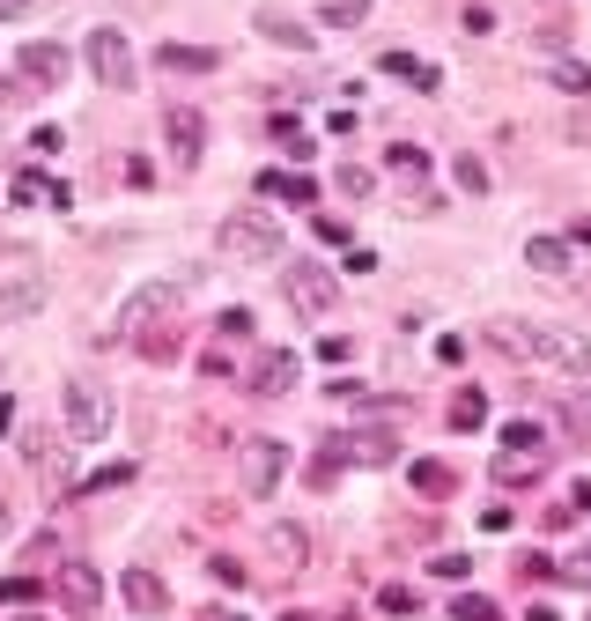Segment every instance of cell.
Here are the masks:
<instances>
[{"label":"cell","mask_w":591,"mask_h":621,"mask_svg":"<svg viewBox=\"0 0 591 621\" xmlns=\"http://www.w3.org/2000/svg\"><path fill=\"white\" fill-rule=\"evenodd\" d=\"M488 341L503 355H518V363H540L555 370V378H591V341H577V333L562 326H532V318H495Z\"/></svg>","instance_id":"obj_1"},{"label":"cell","mask_w":591,"mask_h":621,"mask_svg":"<svg viewBox=\"0 0 591 621\" xmlns=\"http://www.w3.org/2000/svg\"><path fill=\"white\" fill-rule=\"evenodd\" d=\"M178 304H185L178 281H141V289H133L126 304H119V318H111V341H141V333L156 326L163 311H178Z\"/></svg>","instance_id":"obj_2"},{"label":"cell","mask_w":591,"mask_h":621,"mask_svg":"<svg viewBox=\"0 0 591 621\" xmlns=\"http://www.w3.org/2000/svg\"><path fill=\"white\" fill-rule=\"evenodd\" d=\"M222 252H237V259H281V222L266 215V207H237V215L222 222Z\"/></svg>","instance_id":"obj_3"},{"label":"cell","mask_w":591,"mask_h":621,"mask_svg":"<svg viewBox=\"0 0 591 621\" xmlns=\"http://www.w3.org/2000/svg\"><path fill=\"white\" fill-rule=\"evenodd\" d=\"M60 407H67V437H74V444H97L104 429H111V400H104L89 378H74V385L60 392Z\"/></svg>","instance_id":"obj_4"},{"label":"cell","mask_w":591,"mask_h":621,"mask_svg":"<svg viewBox=\"0 0 591 621\" xmlns=\"http://www.w3.org/2000/svg\"><path fill=\"white\" fill-rule=\"evenodd\" d=\"M89 74L104 89H133V45L119 30H89Z\"/></svg>","instance_id":"obj_5"},{"label":"cell","mask_w":591,"mask_h":621,"mask_svg":"<svg viewBox=\"0 0 591 621\" xmlns=\"http://www.w3.org/2000/svg\"><path fill=\"white\" fill-rule=\"evenodd\" d=\"M281 466H289V451L266 444V437H252V444H244V496H274V488H281Z\"/></svg>","instance_id":"obj_6"},{"label":"cell","mask_w":591,"mask_h":621,"mask_svg":"<svg viewBox=\"0 0 591 621\" xmlns=\"http://www.w3.org/2000/svg\"><path fill=\"white\" fill-rule=\"evenodd\" d=\"M15 74H23L30 89H52V82H60V74H67V52L37 37V45H23V52H15Z\"/></svg>","instance_id":"obj_7"},{"label":"cell","mask_w":591,"mask_h":621,"mask_svg":"<svg viewBox=\"0 0 591 621\" xmlns=\"http://www.w3.org/2000/svg\"><path fill=\"white\" fill-rule=\"evenodd\" d=\"M289 385H296V348H266L259 370H252V392H259V400H281Z\"/></svg>","instance_id":"obj_8"},{"label":"cell","mask_w":591,"mask_h":621,"mask_svg":"<svg viewBox=\"0 0 591 621\" xmlns=\"http://www.w3.org/2000/svg\"><path fill=\"white\" fill-rule=\"evenodd\" d=\"M333 274L326 267H311V259H303V267L289 274V304H303V311H333Z\"/></svg>","instance_id":"obj_9"},{"label":"cell","mask_w":591,"mask_h":621,"mask_svg":"<svg viewBox=\"0 0 591 621\" xmlns=\"http://www.w3.org/2000/svg\"><path fill=\"white\" fill-rule=\"evenodd\" d=\"M252 23H259V37H274V45H289V52H311V45H318L311 23H303V15H289V8H259Z\"/></svg>","instance_id":"obj_10"},{"label":"cell","mask_w":591,"mask_h":621,"mask_svg":"<svg viewBox=\"0 0 591 621\" xmlns=\"http://www.w3.org/2000/svg\"><path fill=\"white\" fill-rule=\"evenodd\" d=\"M60 599H67L74 614H97V599H104V577L89 570V562H67V570H60Z\"/></svg>","instance_id":"obj_11"},{"label":"cell","mask_w":591,"mask_h":621,"mask_svg":"<svg viewBox=\"0 0 591 621\" xmlns=\"http://www.w3.org/2000/svg\"><path fill=\"white\" fill-rule=\"evenodd\" d=\"M37 304H45V274H15V281H0V318H30Z\"/></svg>","instance_id":"obj_12"},{"label":"cell","mask_w":591,"mask_h":621,"mask_svg":"<svg viewBox=\"0 0 591 621\" xmlns=\"http://www.w3.org/2000/svg\"><path fill=\"white\" fill-rule=\"evenodd\" d=\"M163 134H170V156H178V163H200V111H170V126H163Z\"/></svg>","instance_id":"obj_13"},{"label":"cell","mask_w":591,"mask_h":621,"mask_svg":"<svg viewBox=\"0 0 591 621\" xmlns=\"http://www.w3.org/2000/svg\"><path fill=\"white\" fill-rule=\"evenodd\" d=\"M119 592H126V599H133L141 614H163V607H170L163 577H148V570H126V577H119Z\"/></svg>","instance_id":"obj_14"},{"label":"cell","mask_w":591,"mask_h":621,"mask_svg":"<svg viewBox=\"0 0 591 621\" xmlns=\"http://www.w3.org/2000/svg\"><path fill=\"white\" fill-rule=\"evenodd\" d=\"M15 200H23V207H37V200H45V207H67L74 193H67L60 178H37V171H23V178H15Z\"/></svg>","instance_id":"obj_15"},{"label":"cell","mask_w":591,"mask_h":621,"mask_svg":"<svg viewBox=\"0 0 591 621\" xmlns=\"http://www.w3.org/2000/svg\"><path fill=\"white\" fill-rule=\"evenodd\" d=\"M156 60H163L170 74H178V67H185V74H207V67H215V52H207V45H163Z\"/></svg>","instance_id":"obj_16"},{"label":"cell","mask_w":591,"mask_h":621,"mask_svg":"<svg viewBox=\"0 0 591 621\" xmlns=\"http://www.w3.org/2000/svg\"><path fill=\"white\" fill-rule=\"evenodd\" d=\"M525 259H532L540 274H569V244H555V237H532V244H525Z\"/></svg>","instance_id":"obj_17"},{"label":"cell","mask_w":591,"mask_h":621,"mask_svg":"<svg viewBox=\"0 0 591 621\" xmlns=\"http://www.w3.org/2000/svg\"><path fill=\"white\" fill-rule=\"evenodd\" d=\"M266 548H274V562H289V570H296V562L311 555V540H303L296 525H274V533H266Z\"/></svg>","instance_id":"obj_18"},{"label":"cell","mask_w":591,"mask_h":621,"mask_svg":"<svg viewBox=\"0 0 591 621\" xmlns=\"http://www.w3.org/2000/svg\"><path fill=\"white\" fill-rule=\"evenodd\" d=\"M385 74H399V82H414V89H436V67L407 60V52H385Z\"/></svg>","instance_id":"obj_19"},{"label":"cell","mask_w":591,"mask_h":621,"mask_svg":"<svg viewBox=\"0 0 591 621\" xmlns=\"http://www.w3.org/2000/svg\"><path fill=\"white\" fill-rule=\"evenodd\" d=\"M362 15H370V0H326V8H318V23H333V30H355Z\"/></svg>","instance_id":"obj_20"},{"label":"cell","mask_w":591,"mask_h":621,"mask_svg":"<svg viewBox=\"0 0 591 621\" xmlns=\"http://www.w3.org/2000/svg\"><path fill=\"white\" fill-rule=\"evenodd\" d=\"M488 422V400L481 392H459V400H451V429H481Z\"/></svg>","instance_id":"obj_21"},{"label":"cell","mask_w":591,"mask_h":621,"mask_svg":"<svg viewBox=\"0 0 591 621\" xmlns=\"http://www.w3.org/2000/svg\"><path fill=\"white\" fill-rule=\"evenodd\" d=\"M266 193H274V200H311L318 185L311 178H289V171H266Z\"/></svg>","instance_id":"obj_22"},{"label":"cell","mask_w":591,"mask_h":621,"mask_svg":"<svg viewBox=\"0 0 591 621\" xmlns=\"http://www.w3.org/2000/svg\"><path fill=\"white\" fill-rule=\"evenodd\" d=\"M451 621H503V614H495V599H481V592H466L459 607H451Z\"/></svg>","instance_id":"obj_23"},{"label":"cell","mask_w":591,"mask_h":621,"mask_svg":"<svg viewBox=\"0 0 591 621\" xmlns=\"http://www.w3.org/2000/svg\"><path fill=\"white\" fill-rule=\"evenodd\" d=\"M503 444H510V459H525V451H540V429H532V422H510Z\"/></svg>","instance_id":"obj_24"},{"label":"cell","mask_w":591,"mask_h":621,"mask_svg":"<svg viewBox=\"0 0 591 621\" xmlns=\"http://www.w3.org/2000/svg\"><path fill=\"white\" fill-rule=\"evenodd\" d=\"M392 171H407V178H422V171H429V156H422V148H407V141H399V148H392Z\"/></svg>","instance_id":"obj_25"},{"label":"cell","mask_w":591,"mask_h":621,"mask_svg":"<svg viewBox=\"0 0 591 621\" xmlns=\"http://www.w3.org/2000/svg\"><path fill=\"white\" fill-rule=\"evenodd\" d=\"M414 481H422L429 496H444V488H451V474H444V466H436V459H422V466H414Z\"/></svg>","instance_id":"obj_26"},{"label":"cell","mask_w":591,"mask_h":621,"mask_svg":"<svg viewBox=\"0 0 591 621\" xmlns=\"http://www.w3.org/2000/svg\"><path fill=\"white\" fill-rule=\"evenodd\" d=\"M0 599H8V607H23V599H37V577H8V585H0Z\"/></svg>","instance_id":"obj_27"},{"label":"cell","mask_w":591,"mask_h":621,"mask_svg":"<svg viewBox=\"0 0 591 621\" xmlns=\"http://www.w3.org/2000/svg\"><path fill=\"white\" fill-rule=\"evenodd\" d=\"M555 82H562V89H591V67H577V60H562V67H555Z\"/></svg>","instance_id":"obj_28"},{"label":"cell","mask_w":591,"mask_h":621,"mask_svg":"<svg viewBox=\"0 0 591 621\" xmlns=\"http://www.w3.org/2000/svg\"><path fill=\"white\" fill-rule=\"evenodd\" d=\"M15 15H30V0H0V23H15Z\"/></svg>","instance_id":"obj_29"},{"label":"cell","mask_w":591,"mask_h":621,"mask_svg":"<svg viewBox=\"0 0 591 621\" xmlns=\"http://www.w3.org/2000/svg\"><path fill=\"white\" fill-rule=\"evenodd\" d=\"M8 429H15V400L0 392V437H8Z\"/></svg>","instance_id":"obj_30"},{"label":"cell","mask_w":591,"mask_h":621,"mask_svg":"<svg viewBox=\"0 0 591 621\" xmlns=\"http://www.w3.org/2000/svg\"><path fill=\"white\" fill-rule=\"evenodd\" d=\"M525 621H555V607H532V614H525Z\"/></svg>","instance_id":"obj_31"},{"label":"cell","mask_w":591,"mask_h":621,"mask_svg":"<svg viewBox=\"0 0 591 621\" xmlns=\"http://www.w3.org/2000/svg\"><path fill=\"white\" fill-rule=\"evenodd\" d=\"M577 503H584V511H591V481H584V488H577Z\"/></svg>","instance_id":"obj_32"},{"label":"cell","mask_w":591,"mask_h":621,"mask_svg":"<svg viewBox=\"0 0 591 621\" xmlns=\"http://www.w3.org/2000/svg\"><path fill=\"white\" fill-rule=\"evenodd\" d=\"M577 577H591V548H584V562H577Z\"/></svg>","instance_id":"obj_33"},{"label":"cell","mask_w":591,"mask_h":621,"mask_svg":"<svg viewBox=\"0 0 591 621\" xmlns=\"http://www.w3.org/2000/svg\"><path fill=\"white\" fill-rule=\"evenodd\" d=\"M0 533H8V503H0Z\"/></svg>","instance_id":"obj_34"},{"label":"cell","mask_w":591,"mask_h":621,"mask_svg":"<svg viewBox=\"0 0 591 621\" xmlns=\"http://www.w3.org/2000/svg\"><path fill=\"white\" fill-rule=\"evenodd\" d=\"M23 621H37V614H23Z\"/></svg>","instance_id":"obj_35"},{"label":"cell","mask_w":591,"mask_h":621,"mask_svg":"<svg viewBox=\"0 0 591 621\" xmlns=\"http://www.w3.org/2000/svg\"><path fill=\"white\" fill-rule=\"evenodd\" d=\"M289 621H303V614H289Z\"/></svg>","instance_id":"obj_36"}]
</instances>
